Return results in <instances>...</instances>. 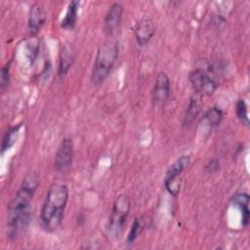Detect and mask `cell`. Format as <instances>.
Wrapping results in <instances>:
<instances>
[{
    "label": "cell",
    "instance_id": "cell-1",
    "mask_svg": "<svg viewBox=\"0 0 250 250\" xmlns=\"http://www.w3.org/2000/svg\"><path fill=\"white\" fill-rule=\"evenodd\" d=\"M39 185L36 173H29L22 181L16 195L8 204L7 237L11 240L19 238L24 233L31 219V200Z\"/></svg>",
    "mask_w": 250,
    "mask_h": 250
},
{
    "label": "cell",
    "instance_id": "cell-2",
    "mask_svg": "<svg viewBox=\"0 0 250 250\" xmlns=\"http://www.w3.org/2000/svg\"><path fill=\"white\" fill-rule=\"evenodd\" d=\"M68 200V188L62 184H53L41 209V221L48 231L56 230L62 224Z\"/></svg>",
    "mask_w": 250,
    "mask_h": 250
},
{
    "label": "cell",
    "instance_id": "cell-3",
    "mask_svg": "<svg viewBox=\"0 0 250 250\" xmlns=\"http://www.w3.org/2000/svg\"><path fill=\"white\" fill-rule=\"evenodd\" d=\"M118 58V43L107 39L98 50L92 69L91 80L95 86L102 84L110 73Z\"/></svg>",
    "mask_w": 250,
    "mask_h": 250
},
{
    "label": "cell",
    "instance_id": "cell-4",
    "mask_svg": "<svg viewBox=\"0 0 250 250\" xmlns=\"http://www.w3.org/2000/svg\"><path fill=\"white\" fill-rule=\"evenodd\" d=\"M131 201L126 194H120L114 201L107 225V232L112 237H117L123 230L130 212Z\"/></svg>",
    "mask_w": 250,
    "mask_h": 250
},
{
    "label": "cell",
    "instance_id": "cell-5",
    "mask_svg": "<svg viewBox=\"0 0 250 250\" xmlns=\"http://www.w3.org/2000/svg\"><path fill=\"white\" fill-rule=\"evenodd\" d=\"M209 71H211L210 66H200L193 69L189 73L188 79L195 93L200 96H210L216 91L218 87L216 80L210 75Z\"/></svg>",
    "mask_w": 250,
    "mask_h": 250
},
{
    "label": "cell",
    "instance_id": "cell-6",
    "mask_svg": "<svg viewBox=\"0 0 250 250\" xmlns=\"http://www.w3.org/2000/svg\"><path fill=\"white\" fill-rule=\"evenodd\" d=\"M73 158V144L71 139H63L56 154L55 169L59 172L67 169Z\"/></svg>",
    "mask_w": 250,
    "mask_h": 250
},
{
    "label": "cell",
    "instance_id": "cell-7",
    "mask_svg": "<svg viewBox=\"0 0 250 250\" xmlns=\"http://www.w3.org/2000/svg\"><path fill=\"white\" fill-rule=\"evenodd\" d=\"M170 96V79L169 76L161 71L157 74L153 91L152 99L155 103H164Z\"/></svg>",
    "mask_w": 250,
    "mask_h": 250
},
{
    "label": "cell",
    "instance_id": "cell-8",
    "mask_svg": "<svg viewBox=\"0 0 250 250\" xmlns=\"http://www.w3.org/2000/svg\"><path fill=\"white\" fill-rule=\"evenodd\" d=\"M122 14H123V7L121 4L113 3L109 7L104 21V27L105 32L108 35L112 34L116 30V28L119 26L122 19Z\"/></svg>",
    "mask_w": 250,
    "mask_h": 250
},
{
    "label": "cell",
    "instance_id": "cell-9",
    "mask_svg": "<svg viewBox=\"0 0 250 250\" xmlns=\"http://www.w3.org/2000/svg\"><path fill=\"white\" fill-rule=\"evenodd\" d=\"M155 25L148 18L142 19L135 27V36L139 45L146 44L154 35Z\"/></svg>",
    "mask_w": 250,
    "mask_h": 250
},
{
    "label": "cell",
    "instance_id": "cell-10",
    "mask_svg": "<svg viewBox=\"0 0 250 250\" xmlns=\"http://www.w3.org/2000/svg\"><path fill=\"white\" fill-rule=\"evenodd\" d=\"M46 20L45 13L40 5L35 4L31 7L28 17V30L30 34H36Z\"/></svg>",
    "mask_w": 250,
    "mask_h": 250
},
{
    "label": "cell",
    "instance_id": "cell-11",
    "mask_svg": "<svg viewBox=\"0 0 250 250\" xmlns=\"http://www.w3.org/2000/svg\"><path fill=\"white\" fill-rule=\"evenodd\" d=\"M201 111V96L195 94L191 97L184 118V125L188 126L194 122Z\"/></svg>",
    "mask_w": 250,
    "mask_h": 250
},
{
    "label": "cell",
    "instance_id": "cell-12",
    "mask_svg": "<svg viewBox=\"0 0 250 250\" xmlns=\"http://www.w3.org/2000/svg\"><path fill=\"white\" fill-rule=\"evenodd\" d=\"M249 201H250V197L247 193H237V194H234L231 198V203L237 206L241 211L242 225L244 227H247L249 224V217H250L249 208H248Z\"/></svg>",
    "mask_w": 250,
    "mask_h": 250
},
{
    "label": "cell",
    "instance_id": "cell-13",
    "mask_svg": "<svg viewBox=\"0 0 250 250\" xmlns=\"http://www.w3.org/2000/svg\"><path fill=\"white\" fill-rule=\"evenodd\" d=\"M79 8V1L73 0L68 4L64 18L62 19L61 25L65 29H72L75 26L77 21V13Z\"/></svg>",
    "mask_w": 250,
    "mask_h": 250
},
{
    "label": "cell",
    "instance_id": "cell-14",
    "mask_svg": "<svg viewBox=\"0 0 250 250\" xmlns=\"http://www.w3.org/2000/svg\"><path fill=\"white\" fill-rule=\"evenodd\" d=\"M73 62V54H72V50L69 46H63L61 52V56H60V64H59V75L61 77L64 76L71 64Z\"/></svg>",
    "mask_w": 250,
    "mask_h": 250
},
{
    "label": "cell",
    "instance_id": "cell-15",
    "mask_svg": "<svg viewBox=\"0 0 250 250\" xmlns=\"http://www.w3.org/2000/svg\"><path fill=\"white\" fill-rule=\"evenodd\" d=\"M21 127V124H18L16 126L11 127L3 136L2 143H1V152L4 153L6 150L10 149L17 142L19 135H20V129Z\"/></svg>",
    "mask_w": 250,
    "mask_h": 250
},
{
    "label": "cell",
    "instance_id": "cell-16",
    "mask_svg": "<svg viewBox=\"0 0 250 250\" xmlns=\"http://www.w3.org/2000/svg\"><path fill=\"white\" fill-rule=\"evenodd\" d=\"M190 161L189 155H182L180 158H178L173 164L169 166V168L166 171V177L165 178H176L181 175V173L188 167Z\"/></svg>",
    "mask_w": 250,
    "mask_h": 250
},
{
    "label": "cell",
    "instance_id": "cell-17",
    "mask_svg": "<svg viewBox=\"0 0 250 250\" xmlns=\"http://www.w3.org/2000/svg\"><path fill=\"white\" fill-rule=\"evenodd\" d=\"M223 111L217 107V106H213L210 107L204 114V119L207 121L208 125H210L211 127H216L218 126L222 119H223Z\"/></svg>",
    "mask_w": 250,
    "mask_h": 250
},
{
    "label": "cell",
    "instance_id": "cell-18",
    "mask_svg": "<svg viewBox=\"0 0 250 250\" xmlns=\"http://www.w3.org/2000/svg\"><path fill=\"white\" fill-rule=\"evenodd\" d=\"M143 228H144V224H143V221L140 219V218H136L131 226V229H130V231L128 233V236H127V242L129 244L133 243L136 238L139 236V234L142 232L143 230Z\"/></svg>",
    "mask_w": 250,
    "mask_h": 250
},
{
    "label": "cell",
    "instance_id": "cell-19",
    "mask_svg": "<svg viewBox=\"0 0 250 250\" xmlns=\"http://www.w3.org/2000/svg\"><path fill=\"white\" fill-rule=\"evenodd\" d=\"M236 115L238 119L242 122V124L248 126L249 125V118H248V110H247V104L244 100L240 99L236 102L235 105Z\"/></svg>",
    "mask_w": 250,
    "mask_h": 250
},
{
    "label": "cell",
    "instance_id": "cell-20",
    "mask_svg": "<svg viewBox=\"0 0 250 250\" xmlns=\"http://www.w3.org/2000/svg\"><path fill=\"white\" fill-rule=\"evenodd\" d=\"M165 188L170 194L176 196L181 189V180H179V177L165 178Z\"/></svg>",
    "mask_w": 250,
    "mask_h": 250
},
{
    "label": "cell",
    "instance_id": "cell-21",
    "mask_svg": "<svg viewBox=\"0 0 250 250\" xmlns=\"http://www.w3.org/2000/svg\"><path fill=\"white\" fill-rule=\"evenodd\" d=\"M10 80V63H6L1 70V88L4 90L9 85Z\"/></svg>",
    "mask_w": 250,
    "mask_h": 250
}]
</instances>
